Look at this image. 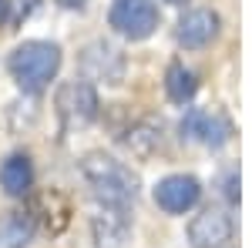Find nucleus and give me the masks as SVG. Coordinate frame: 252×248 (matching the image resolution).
Wrapping results in <instances>:
<instances>
[{"mask_svg": "<svg viewBox=\"0 0 252 248\" xmlns=\"http://www.w3.org/2000/svg\"><path fill=\"white\" fill-rule=\"evenodd\" d=\"M0 188L7 191L10 198H24L27 191L34 188V165L27 154H10L0 165Z\"/></svg>", "mask_w": 252, "mask_h": 248, "instance_id": "12", "label": "nucleus"}, {"mask_svg": "<svg viewBox=\"0 0 252 248\" xmlns=\"http://www.w3.org/2000/svg\"><path fill=\"white\" fill-rule=\"evenodd\" d=\"M81 77L84 81H94V84H108V87H121L125 74H128V60L118 51L115 44H104V40H91L78 57Z\"/></svg>", "mask_w": 252, "mask_h": 248, "instance_id": "3", "label": "nucleus"}, {"mask_svg": "<svg viewBox=\"0 0 252 248\" xmlns=\"http://www.w3.org/2000/svg\"><path fill=\"white\" fill-rule=\"evenodd\" d=\"M165 91H168V97H172L175 104H185V101H192L195 91H198V77H195V71H189L185 64H172L168 74H165Z\"/></svg>", "mask_w": 252, "mask_h": 248, "instance_id": "14", "label": "nucleus"}, {"mask_svg": "<svg viewBox=\"0 0 252 248\" xmlns=\"http://www.w3.org/2000/svg\"><path fill=\"white\" fill-rule=\"evenodd\" d=\"M7 14H10V0H0V24L7 20Z\"/></svg>", "mask_w": 252, "mask_h": 248, "instance_id": "16", "label": "nucleus"}, {"mask_svg": "<svg viewBox=\"0 0 252 248\" xmlns=\"http://www.w3.org/2000/svg\"><path fill=\"white\" fill-rule=\"evenodd\" d=\"M232 218L222 208H205L202 215H195L189 225V245L192 248H225L232 242Z\"/></svg>", "mask_w": 252, "mask_h": 248, "instance_id": "6", "label": "nucleus"}, {"mask_svg": "<svg viewBox=\"0 0 252 248\" xmlns=\"http://www.w3.org/2000/svg\"><path fill=\"white\" fill-rule=\"evenodd\" d=\"M37 218L31 211H10L0 218V248H27L34 238Z\"/></svg>", "mask_w": 252, "mask_h": 248, "instance_id": "13", "label": "nucleus"}, {"mask_svg": "<svg viewBox=\"0 0 252 248\" xmlns=\"http://www.w3.org/2000/svg\"><path fill=\"white\" fill-rule=\"evenodd\" d=\"M37 7V0H17V20L31 17V10Z\"/></svg>", "mask_w": 252, "mask_h": 248, "instance_id": "15", "label": "nucleus"}, {"mask_svg": "<svg viewBox=\"0 0 252 248\" xmlns=\"http://www.w3.org/2000/svg\"><path fill=\"white\" fill-rule=\"evenodd\" d=\"M131 235V225H128V215L125 208H104L91 215V238H94V248H125Z\"/></svg>", "mask_w": 252, "mask_h": 248, "instance_id": "10", "label": "nucleus"}, {"mask_svg": "<svg viewBox=\"0 0 252 248\" xmlns=\"http://www.w3.org/2000/svg\"><path fill=\"white\" fill-rule=\"evenodd\" d=\"M168 3H185V0H168Z\"/></svg>", "mask_w": 252, "mask_h": 248, "instance_id": "18", "label": "nucleus"}, {"mask_svg": "<svg viewBox=\"0 0 252 248\" xmlns=\"http://www.w3.org/2000/svg\"><path fill=\"white\" fill-rule=\"evenodd\" d=\"M175 37H178V44H182V47H189V51L209 47V44L219 37V14H215V10H205V7L189 10L185 17L178 20Z\"/></svg>", "mask_w": 252, "mask_h": 248, "instance_id": "9", "label": "nucleus"}, {"mask_svg": "<svg viewBox=\"0 0 252 248\" xmlns=\"http://www.w3.org/2000/svg\"><path fill=\"white\" fill-rule=\"evenodd\" d=\"M61 7H84V3H88V0H58Z\"/></svg>", "mask_w": 252, "mask_h": 248, "instance_id": "17", "label": "nucleus"}, {"mask_svg": "<svg viewBox=\"0 0 252 248\" xmlns=\"http://www.w3.org/2000/svg\"><path fill=\"white\" fill-rule=\"evenodd\" d=\"M108 24L121 37L145 40L158 27V7L155 0H115L111 10H108Z\"/></svg>", "mask_w": 252, "mask_h": 248, "instance_id": "5", "label": "nucleus"}, {"mask_svg": "<svg viewBox=\"0 0 252 248\" xmlns=\"http://www.w3.org/2000/svg\"><path fill=\"white\" fill-rule=\"evenodd\" d=\"M7 67H10V77L17 81L24 91L37 94V91H44L58 77L61 47L51 44V40H27V44H20L17 51L10 54Z\"/></svg>", "mask_w": 252, "mask_h": 248, "instance_id": "2", "label": "nucleus"}, {"mask_svg": "<svg viewBox=\"0 0 252 248\" xmlns=\"http://www.w3.org/2000/svg\"><path fill=\"white\" fill-rule=\"evenodd\" d=\"M81 178L91 185L94 198L108 208H128L138 198V174L104 151H91L81 158Z\"/></svg>", "mask_w": 252, "mask_h": 248, "instance_id": "1", "label": "nucleus"}, {"mask_svg": "<svg viewBox=\"0 0 252 248\" xmlns=\"http://www.w3.org/2000/svg\"><path fill=\"white\" fill-rule=\"evenodd\" d=\"M182 134L205 148H222L232 138V124L215 111H189L182 117Z\"/></svg>", "mask_w": 252, "mask_h": 248, "instance_id": "8", "label": "nucleus"}, {"mask_svg": "<svg viewBox=\"0 0 252 248\" xmlns=\"http://www.w3.org/2000/svg\"><path fill=\"white\" fill-rule=\"evenodd\" d=\"M202 194V185L192 174H168L155 185V205L168 215H185L189 208H195Z\"/></svg>", "mask_w": 252, "mask_h": 248, "instance_id": "7", "label": "nucleus"}, {"mask_svg": "<svg viewBox=\"0 0 252 248\" xmlns=\"http://www.w3.org/2000/svg\"><path fill=\"white\" fill-rule=\"evenodd\" d=\"M58 117L64 124V131H74V128H88L97 117V91L91 81H67L58 87Z\"/></svg>", "mask_w": 252, "mask_h": 248, "instance_id": "4", "label": "nucleus"}, {"mask_svg": "<svg viewBox=\"0 0 252 248\" xmlns=\"http://www.w3.org/2000/svg\"><path fill=\"white\" fill-rule=\"evenodd\" d=\"M121 144H125V151L131 154V158H152V154L161 148V121H155V117L135 121V124L125 131Z\"/></svg>", "mask_w": 252, "mask_h": 248, "instance_id": "11", "label": "nucleus"}]
</instances>
